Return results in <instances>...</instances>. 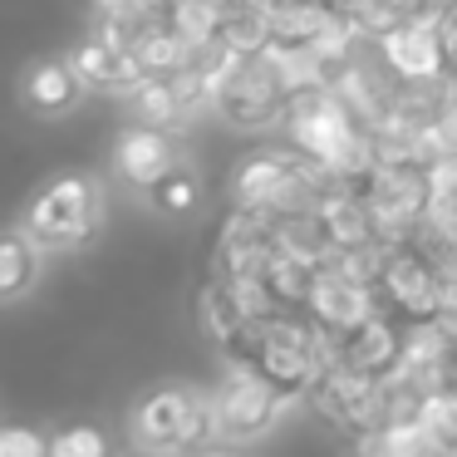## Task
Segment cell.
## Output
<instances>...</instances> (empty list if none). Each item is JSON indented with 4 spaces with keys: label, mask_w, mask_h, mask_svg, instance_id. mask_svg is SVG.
<instances>
[{
    "label": "cell",
    "mask_w": 457,
    "mask_h": 457,
    "mask_svg": "<svg viewBox=\"0 0 457 457\" xmlns=\"http://www.w3.org/2000/svg\"><path fill=\"white\" fill-rule=\"evenodd\" d=\"M148 202L158 212H168V217H182V212H192L202 202V178L187 168V162H178V168H172L168 178L148 192Z\"/></svg>",
    "instance_id": "cell-19"
},
{
    "label": "cell",
    "mask_w": 457,
    "mask_h": 457,
    "mask_svg": "<svg viewBox=\"0 0 457 457\" xmlns=\"http://www.w3.org/2000/svg\"><path fill=\"white\" fill-rule=\"evenodd\" d=\"M197 320H202V329H207V339H227L231 329L241 325V320H251L246 310H241V300H237V290H231V280H221V276H212L207 286L197 290Z\"/></svg>",
    "instance_id": "cell-18"
},
{
    "label": "cell",
    "mask_w": 457,
    "mask_h": 457,
    "mask_svg": "<svg viewBox=\"0 0 457 457\" xmlns=\"http://www.w3.org/2000/svg\"><path fill=\"white\" fill-rule=\"evenodd\" d=\"M178 162L182 158H178V143L168 138V129H153V123H138V119L113 143V172L123 182H133L138 192H153Z\"/></svg>",
    "instance_id": "cell-9"
},
{
    "label": "cell",
    "mask_w": 457,
    "mask_h": 457,
    "mask_svg": "<svg viewBox=\"0 0 457 457\" xmlns=\"http://www.w3.org/2000/svg\"><path fill=\"white\" fill-rule=\"evenodd\" d=\"M305 310H310V320H320L325 329L345 335V329L364 325L369 315H378V300H374V286L345 276L339 266H320L315 290H310V305Z\"/></svg>",
    "instance_id": "cell-10"
},
{
    "label": "cell",
    "mask_w": 457,
    "mask_h": 457,
    "mask_svg": "<svg viewBox=\"0 0 457 457\" xmlns=\"http://www.w3.org/2000/svg\"><path fill=\"white\" fill-rule=\"evenodd\" d=\"M418 423H423L428 433H433V443L453 457L457 453V388H437V394H428Z\"/></svg>",
    "instance_id": "cell-20"
},
{
    "label": "cell",
    "mask_w": 457,
    "mask_h": 457,
    "mask_svg": "<svg viewBox=\"0 0 457 457\" xmlns=\"http://www.w3.org/2000/svg\"><path fill=\"white\" fill-rule=\"evenodd\" d=\"M99 217H104V187L84 172H70V178H54L35 192V202L25 207V231L45 251H74L99 231Z\"/></svg>",
    "instance_id": "cell-1"
},
{
    "label": "cell",
    "mask_w": 457,
    "mask_h": 457,
    "mask_svg": "<svg viewBox=\"0 0 457 457\" xmlns=\"http://www.w3.org/2000/svg\"><path fill=\"white\" fill-rule=\"evenodd\" d=\"M0 457H50V443L35 428H0Z\"/></svg>",
    "instance_id": "cell-22"
},
{
    "label": "cell",
    "mask_w": 457,
    "mask_h": 457,
    "mask_svg": "<svg viewBox=\"0 0 457 457\" xmlns=\"http://www.w3.org/2000/svg\"><path fill=\"white\" fill-rule=\"evenodd\" d=\"M374 50L384 60V70L403 84H428L447 74V45L437 21H398L384 35H374Z\"/></svg>",
    "instance_id": "cell-7"
},
{
    "label": "cell",
    "mask_w": 457,
    "mask_h": 457,
    "mask_svg": "<svg viewBox=\"0 0 457 457\" xmlns=\"http://www.w3.org/2000/svg\"><path fill=\"white\" fill-rule=\"evenodd\" d=\"M359 192L369 197V212H374V231L384 246H398V241L413 237V227L428 212V168L423 162H378Z\"/></svg>",
    "instance_id": "cell-5"
},
{
    "label": "cell",
    "mask_w": 457,
    "mask_h": 457,
    "mask_svg": "<svg viewBox=\"0 0 457 457\" xmlns=\"http://www.w3.org/2000/svg\"><path fill=\"white\" fill-rule=\"evenodd\" d=\"M123 99H129L138 123H153V129H178L182 123V109H178V94H172L168 74H143Z\"/></svg>",
    "instance_id": "cell-16"
},
{
    "label": "cell",
    "mask_w": 457,
    "mask_h": 457,
    "mask_svg": "<svg viewBox=\"0 0 457 457\" xmlns=\"http://www.w3.org/2000/svg\"><path fill=\"white\" fill-rule=\"evenodd\" d=\"M133 433H138V443L148 453L172 457V453H187V447L207 443L217 433V413H212V398L192 394L182 384H168V388H153L138 403Z\"/></svg>",
    "instance_id": "cell-3"
},
{
    "label": "cell",
    "mask_w": 457,
    "mask_h": 457,
    "mask_svg": "<svg viewBox=\"0 0 457 457\" xmlns=\"http://www.w3.org/2000/svg\"><path fill=\"white\" fill-rule=\"evenodd\" d=\"M40 241L30 237L25 227L0 231V305L30 295L35 280H40Z\"/></svg>",
    "instance_id": "cell-14"
},
{
    "label": "cell",
    "mask_w": 457,
    "mask_h": 457,
    "mask_svg": "<svg viewBox=\"0 0 457 457\" xmlns=\"http://www.w3.org/2000/svg\"><path fill=\"white\" fill-rule=\"evenodd\" d=\"M84 89H89V84L74 70V60H40V64H30L25 79H21L25 109L40 113V119H64V113L84 99Z\"/></svg>",
    "instance_id": "cell-12"
},
{
    "label": "cell",
    "mask_w": 457,
    "mask_h": 457,
    "mask_svg": "<svg viewBox=\"0 0 457 457\" xmlns=\"http://www.w3.org/2000/svg\"><path fill=\"white\" fill-rule=\"evenodd\" d=\"M315 276H320V266H310V261H295V256H270V266H266V290H270V300H276V310H305L310 305V290H315Z\"/></svg>",
    "instance_id": "cell-17"
},
{
    "label": "cell",
    "mask_w": 457,
    "mask_h": 457,
    "mask_svg": "<svg viewBox=\"0 0 457 457\" xmlns=\"http://www.w3.org/2000/svg\"><path fill=\"white\" fill-rule=\"evenodd\" d=\"M310 403L320 408V418H329V423L349 428L359 437L384 423V378H369V374H354V369L335 364L329 374L315 378Z\"/></svg>",
    "instance_id": "cell-8"
},
{
    "label": "cell",
    "mask_w": 457,
    "mask_h": 457,
    "mask_svg": "<svg viewBox=\"0 0 457 457\" xmlns=\"http://www.w3.org/2000/svg\"><path fill=\"white\" fill-rule=\"evenodd\" d=\"M403 359V320L394 315H369L364 325L339 335V364L369 378H388Z\"/></svg>",
    "instance_id": "cell-11"
},
{
    "label": "cell",
    "mask_w": 457,
    "mask_h": 457,
    "mask_svg": "<svg viewBox=\"0 0 457 457\" xmlns=\"http://www.w3.org/2000/svg\"><path fill=\"white\" fill-rule=\"evenodd\" d=\"M280 403H286V394H280L276 384H270L261 369L251 364H227V374H221V384L212 388V413H217V433L221 437H261L270 423L280 418Z\"/></svg>",
    "instance_id": "cell-6"
},
{
    "label": "cell",
    "mask_w": 457,
    "mask_h": 457,
    "mask_svg": "<svg viewBox=\"0 0 457 457\" xmlns=\"http://www.w3.org/2000/svg\"><path fill=\"white\" fill-rule=\"evenodd\" d=\"M70 60H74V70L84 74V84H94V89H109V94H119V99L143 79L138 54H133V50H119V45L99 40V35H89V40H84L79 50L70 54Z\"/></svg>",
    "instance_id": "cell-13"
},
{
    "label": "cell",
    "mask_w": 457,
    "mask_h": 457,
    "mask_svg": "<svg viewBox=\"0 0 457 457\" xmlns=\"http://www.w3.org/2000/svg\"><path fill=\"white\" fill-rule=\"evenodd\" d=\"M374 300H378V315H394L403 325L437 320L443 315V270L413 241H398V246L384 251V266H378V280H374Z\"/></svg>",
    "instance_id": "cell-4"
},
{
    "label": "cell",
    "mask_w": 457,
    "mask_h": 457,
    "mask_svg": "<svg viewBox=\"0 0 457 457\" xmlns=\"http://www.w3.org/2000/svg\"><path fill=\"white\" fill-rule=\"evenodd\" d=\"M202 457H221V453H202Z\"/></svg>",
    "instance_id": "cell-23"
},
{
    "label": "cell",
    "mask_w": 457,
    "mask_h": 457,
    "mask_svg": "<svg viewBox=\"0 0 457 457\" xmlns=\"http://www.w3.org/2000/svg\"><path fill=\"white\" fill-rule=\"evenodd\" d=\"M359 457H447L423 423H378L359 433Z\"/></svg>",
    "instance_id": "cell-15"
},
{
    "label": "cell",
    "mask_w": 457,
    "mask_h": 457,
    "mask_svg": "<svg viewBox=\"0 0 457 457\" xmlns=\"http://www.w3.org/2000/svg\"><path fill=\"white\" fill-rule=\"evenodd\" d=\"M280 123H286V133H290V148L305 153L310 162H320L325 172L335 168V162L354 148L359 133H364L359 113L349 109L329 84H315V89L290 94V109H286Z\"/></svg>",
    "instance_id": "cell-2"
},
{
    "label": "cell",
    "mask_w": 457,
    "mask_h": 457,
    "mask_svg": "<svg viewBox=\"0 0 457 457\" xmlns=\"http://www.w3.org/2000/svg\"><path fill=\"white\" fill-rule=\"evenodd\" d=\"M50 457H109V443L99 428H64L50 443Z\"/></svg>",
    "instance_id": "cell-21"
}]
</instances>
